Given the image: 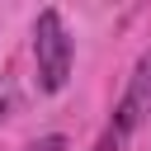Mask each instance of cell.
Wrapping results in <instances>:
<instances>
[{
  "instance_id": "cell-2",
  "label": "cell",
  "mask_w": 151,
  "mask_h": 151,
  "mask_svg": "<svg viewBox=\"0 0 151 151\" xmlns=\"http://www.w3.org/2000/svg\"><path fill=\"white\" fill-rule=\"evenodd\" d=\"M146 113H151V47L137 57L132 80H127V90H123V99H118V109H113V118H109L104 137L94 142V151H123V146H127V137L146 123Z\"/></svg>"
},
{
  "instance_id": "cell-1",
  "label": "cell",
  "mask_w": 151,
  "mask_h": 151,
  "mask_svg": "<svg viewBox=\"0 0 151 151\" xmlns=\"http://www.w3.org/2000/svg\"><path fill=\"white\" fill-rule=\"evenodd\" d=\"M33 61H38V90L61 94L71 80V33L61 24V9H38L33 19Z\"/></svg>"
},
{
  "instance_id": "cell-3",
  "label": "cell",
  "mask_w": 151,
  "mask_h": 151,
  "mask_svg": "<svg viewBox=\"0 0 151 151\" xmlns=\"http://www.w3.org/2000/svg\"><path fill=\"white\" fill-rule=\"evenodd\" d=\"M24 151H66V137H61V132H47V137H38V142H28Z\"/></svg>"
}]
</instances>
